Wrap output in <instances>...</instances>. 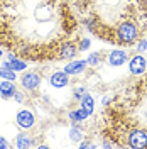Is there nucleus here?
<instances>
[{"mask_svg":"<svg viewBox=\"0 0 147 149\" xmlns=\"http://www.w3.org/2000/svg\"><path fill=\"white\" fill-rule=\"evenodd\" d=\"M5 148H9V142L3 139V137H0V149H5Z\"/></svg>","mask_w":147,"mask_h":149,"instance_id":"23","label":"nucleus"},{"mask_svg":"<svg viewBox=\"0 0 147 149\" xmlns=\"http://www.w3.org/2000/svg\"><path fill=\"white\" fill-rule=\"evenodd\" d=\"M88 47H90V41H88V39H83L81 42H80V49L85 51V49H88Z\"/></svg>","mask_w":147,"mask_h":149,"instance_id":"19","label":"nucleus"},{"mask_svg":"<svg viewBox=\"0 0 147 149\" xmlns=\"http://www.w3.org/2000/svg\"><path fill=\"white\" fill-rule=\"evenodd\" d=\"M88 115H90V113H88V112L81 107V109H78L76 112H71V113H69V119H71V120H74V122H80V120H85Z\"/></svg>","mask_w":147,"mask_h":149,"instance_id":"15","label":"nucleus"},{"mask_svg":"<svg viewBox=\"0 0 147 149\" xmlns=\"http://www.w3.org/2000/svg\"><path fill=\"white\" fill-rule=\"evenodd\" d=\"M0 78L15 81V71L10 68V63H3V66L0 68Z\"/></svg>","mask_w":147,"mask_h":149,"instance_id":"12","label":"nucleus"},{"mask_svg":"<svg viewBox=\"0 0 147 149\" xmlns=\"http://www.w3.org/2000/svg\"><path fill=\"white\" fill-rule=\"evenodd\" d=\"M129 148L144 149L147 148V130L146 129H132L129 132Z\"/></svg>","mask_w":147,"mask_h":149,"instance_id":"3","label":"nucleus"},{"mask_svg":"<svg viewBox=\"0 0 147 149\" xmlns=\"http://www.w3.org/2000/svg\"><path fill=\"white\" fill-rule=\"evenodd\" d=\"M115 37H117V41H119L120 44L130 46V44L135 42V39L139 37V29L134 22L123 20V22L117 24V27H115Z\"/></svg>","mask_w":147,"mask_h":149,"instance_id":"2","label":"nucleus"},{"mask_svg":"<svg viewBox=\"0 0 147 149\" xmlns=\"http://www.w3.org/2000/svg\"><path fill=\"white\" fill-rule=\"evenodd\" d=\"M15 92V85L12 80H3L0 81V97L2 98H10Z\"/></svg>","mask_w":147,"mask_h":149,"instance_id":"10","label":"nucleus"},{"mask_svg":"<svg viewBox=\"0 0 147 149\" xmlns=\"http://www.w3.org/2000/svg\"><path fill=\"white\" fill-rule=\"evenodd\" d=\"M147 68V61L142 56H134L129 63V70L132 74H142Z\"/></svg>","mask_w":147,"mask_h":149,"instance_id":"6","label":"nucleus"},{"mask_svg":"<svg viewBox=\"0 0 147 149\" xmlns=\"http://www.w3.org/2000/svg\"><path fill=\"white\" fill-rule=\"evenodd\" d=\"M81 107L85 109V110L88 112V113H92L93 110H95V100H93V97L92 95H83V98H81Z\"/></svg>","mask_w":147,"mask_h":149,"instance_id":"13","label":"nucleus"},{"mask_svg":"<svg viewBox=\"0 0 147 149\" xmlns=\"http://www.w3.org/2000/svg\"><path fill=\"white\" fill-rule=\"evenodd\" d=\"M0 56H2V51H0Z\"/></svg>","mask_w":147,"mask_h":149,"instance_id":"25","label":"nucleus"},{"mask_svg":"<svg viewBox=\"0 0 147 149\" xmlns=\"http://www.w3.org/2000/svg\"><path fill=\"white\" fill-rule=\"evenodd\" d=\"M98 63H100V53H92V54H90V58H88V61H86V65L96 66Z\"/></svg>","mask_w":147,"mask_h":149,"instance_id":"17","label":"nucleus"},{"mask_svg":"<svg viewBox=\"0 0 147 149\" xmlns=\"http://www.w3.org/2000/svg\"><path fill=\"white\" fill-rule=\"evenodd\" d=\"M17 125L19 127H22V129H31L32 125H34V113L31 110H19L17 113Z\"/></svg>","mask_w":147,"mask_h":149,"instance_id":"5","label":"nucleus"},{"mask_svg":"<svg viewBox=\"0 0 147 149\" xmlns=\"http://www.w3.org/2000/svg\"><path fill=\"white\" fill-rule=\"evenodd\" d=\"M9 63H10V68L15 71V70H26V63L24 61H20V59H17V56L10 54L9 56Z\"/></svg>","mask_w":147,"mask_h":149,"instance_id":"16","label":"nucleus"},{"mask_svg":"<svg viewBox=\"0 0 147 149\" xmlns=\"http://www.w3.org/2000/svg\"><path fill=\"white\" fill-rule=\"evenodd\" d=\"M20 81H22V86L26 90H36L37 86L41 85V76L37 73H34V71H29V73L22 74Z\"/></svg>","mask_w":147,"mask_h":149,"instance_id":"4","label":"nucleus"},{"mask_svg":"<svg viewBox=\"0 0 147 149\" xmlns=\"http://www.w3.org/2000/svg\"><path fill=\"white\" fill-rule=\"evenodd\" d=\"M73 27L66 0H0V41L22 58H53Z\"/></svg>","mask_w":147,"mask_h":149,"instance_id":"1","label":"nucleus"},{"mask_svg":"<svg viewBox=\"0 0 147 149\" xmlns=\"http://www.w3.org/2000/svg\"><path fill=\"white\" fill-rule=\"evenodd\" d=\"M69 136H71V139H73V141L83 139V132H81L80 129H76V127H73V129L69 130Z\"/></svg>","mask_w":147,"mask_h":149,"instance_id":"18","label":"nucleus"},{"mask_svg":"<svg viewBox=\"0 0 147 149\" xmlns=\"http://www.w3.org/2000/svg\"><path fill=\"white\" fill-rule=\"evenodd\" d=\"M81 95H85V88H83V86L74 92V98H81Z\"/></svg>","mask_w":147,"mask_h":149,"instance_id":"20","label":"nucleus"},{"mask_svg":"<svg viewBox=\"0 0 147 149\" xmlns=\"http://www.w3.org/2000/svg\"><path fill=\"white\" fill-rule=\"evenodd\" d=\"M76 54V46H74L73 42H69V41H64L61 46H59V49H58V58L59 59H69V58H73V56Z\"/></svg>","mask_w":147,"mask_h":149,"instance_id":"7","label":"nucleus"},{"mask_svg":"<svg viewBox=\"0 0 147 149\" xmlns=\"http://www.w3.org/2000/svg\"><path fill=\"white\" fill-rule=\"evenodd\" d=\"M14 95H15V100H17V102H24V95L20 92H14Z\"/></svg>","mask_w":147,"mask_h":149,"instance_id":"22","label":"nucleus"},{"mask_svg":"<svg viewBox=\"0 0 147 149\" xmlns=\"http://www.w3.org/2000/svg\"><path fill=\"white\" fill-rule=\"evenodd\" d=\"M85 68H86V61H73V63L66 65L64 71L68 74H80L85 71Z\"/></svg>","mask_w":147,"mask_h":149,"instance_id":"11","label":"nucleus"},{"mask_svg":"<svg viewBox=\"0 0 147 149\" xmlns=\"http://www.w3.org/2000/svg\"><path fill=\"white\" fill-rule=\"evenodd\" d=\"M125 61H127V54H125V51H122V49H115V51H112L110 56H108L110 66H122Z\"/></svg>","mask_w":147,"mask_h":149,"instance_id":"9","label":"nucleus"},{"mask_svg":"<svg viewBox=\"0 0 147 149\" xmlns=\"http://www.w3.org/2000/svg\"><path fill=\"white\" fill-rule=\"evenodd\" d=\"M19 149H26L32 146V139L29 137L27 134H19L17 136V144H15Z\"/></svg>","mask_w":147,"mask_h":149,"instance_id":"14","label":"nucleus"},{"mask_svg":"<svg viewBox=\"0 0 147 149\" xmlns=\"http://www.w3.org/2000/svg\"><path fill=\"white\" fill-rule=\"evenodd\" d=\"M81 148H93V144H90V142H81Z\"/></svg>","mask_w":147,"mask_h":149,"instance_id":"24","label":"nucleus"},{"mask_svg":"<svg viewBox=\"0 0 147 149\" xmlns=\"http://www.w3.org/2000/svg\"><path fill=\"white\" fill-rule=\"evenodd\" d=\"M49 81H51V85H53L54 88H63V86H66V85L69 83L68 73H66V71H56L54 74H51Z\"/></svg>","mask_w":147,"mask_h":149,"instance_id":"8","label":"nucleus"},{"mask_svg":"<svg viewBox=\"0 0 147 149\" xmlns=\"http://www.w3.org/2000/svg\"><path fill=\"white\" fill-rule=\"evenodd\" d=\"M146 83H147V80H146Z\"/></svg>","mask_w":147,"mask_h":149,"instance_id":"26","label":"nucleus"},{"mask_svg":"<svg viewBox=\"0 0 147 149\" xmlns=\"http://www.w3.org/2000/svg\"><path fill=\"white\" fill-rule=\"evenodd\" d=\"M137 49H139V51H146V49H147V41H140V42H139V46H137Z\"/></svg>","mask_w":147,"mask_h":149,"instance_id":"21","label":"nucleus"}]
</instances>
